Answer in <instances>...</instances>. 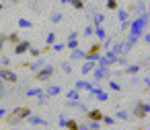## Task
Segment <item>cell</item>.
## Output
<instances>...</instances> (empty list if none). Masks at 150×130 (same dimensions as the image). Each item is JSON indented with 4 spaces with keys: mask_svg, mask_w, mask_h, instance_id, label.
<instances>
[{
    "mask_svg": "<svg viewBox=\"0 0 150 130\" xmlns=\"http://www.w3.org/2000/svg\"><path fill=\"white\" fill-rule=\"evenodd\" d=\"M148 114H150V103H146V101H142V99H136V101L132 103L129 116H134V118H138V120H144Z\"/></svg>",
    "mask_w": 150,
    "mask_h": 130,
    "instance_id": "cell-1",
    "label": "cell"
},
{
    "mask_svg": "<svg viewBox=\"0 0 150 130\" xmlns=\"http://www.w3.org/2000/svg\"><path fill=\"white\" fill-rule=\"evenodd\" d=\"M29 114H33V111H31V107H29V105H21V107H15L6 120H8L13 126H17V124H21V122H23Z\"/></svg>",
    "mask_w": 150,
    "mask_h": 130,
    "instance_id": "cell-2",
    "label": "cell"
},
{
    "mask_svg": "<svg viewBox=\"0 0 150 130\" xmlns=\"http://www.w3.org/2000/svg\"><path fill=\"white\" fill-rule=\"evenodd\" d=\"M54 72H56V68L52 66V64H43L39 70H35V81H41V83H45V81H50L52 76H54Z\"/></svg>",
    "mask_w": 150,
    "mask_h": 130,
    "instance_id": "cell-3",
    "label": "cell"
},
{
    "mask_svg": "<svg viewBox=\"0 0 150 130\" xmlns=\"http://www.w3.org/2000/svg\"><path fill=\"white\" fill-rule=\"evenodd\" d=\"M91 74H93V81H95V83H101V81H109L113 72H111V68H103V66H95Z\"/></svg>",
    "mask_w": 150,
    "mask_h": 130,
    "instance_id": "cell-4",
    "label": "cell"
},
{
    "mask_svg": "<svg viewBox=\"0 0 150 130\" xmlns=\"http://www.w3.org/2000/svg\"><path fill=\"white\" fill-rule=\"evenodd\" d=\"M0 81L2 83H11V85H17L19 83V74L11 68H0Z\"/></svg>",
    "mask_w": 150,
    "mask_h": 130,
    "instance_id": "cell-5",
    "label": "cell"
},
{
    "mask_svg": "<svg viewBox=\"0 0 150 130\" xmlns=\"http://www.w3.org/2000/svg\"><path fill=\"white\" fill-rule=\"evenodd\" d=\"M29 48H31V41H29V39H19V41L15 44L13 52H15L17 56H23V54H27V52H29Z\"/></svg>",
    "mask_w": 150,
    "mask_h": 130,
    "instance_id": "cell-6",
    "label": "cell"
},
{
    "mask_svg": "<svg viewBox=\"0 0 150 130\" xmlns=\"http://www.w3.org/2000/svg\"><path fill=\"white\" fill-rule=\"evenodd\" d=\"M129 15L134 13V17L136 15H140V13H148V9H146V0H138V2H134V4H129V9H125Z\"/></svg>",
    "mask_w": 150,
    "mask_h": 130,
    "instance_id": "cell-7",
    "label": "cell"
},
{
    "mask_svg": "<svg viewBox=\"0 0 150 130\" xmlns=\"http://www.w3.org/2000/svg\"><path fill=\"white\" fill-rule=\"evenodd\" d=\"M43 64H45V58H43V56H39V58H33V62H25L23 66L35 72V70H39V68H41Z\"/></svg>",
    "mask_w": 150,
    "mask_h": 130,
    "instance_id": "cell-8",
    "label": "cell"
},
{
    "mask_svg": "<svg viewBox=\"0 0 150 130\" xmlns=\"http://www.w3.org/2000/svg\"><path fill=\"white\" fill-rule=\"evenodd\" d=\"M25 120H27L31 126H47V124H50L45 118H41V116H35V114H29Z\"/></svg>",
    "mask_w": 150,
    "mask_h": 130,
    "instance_id": "cell-9",
    "label": "cell"
},
{
    "mask_svg": "<svg viewBox=\"0 0 150 130\" xmlns=\"http://www.w3.org/2000/svg\"><path fill=\"white\" fill-rule=\"evenodd\" d=\"M140 70H142V64H125V66H123V74H127V76L138 74Z\"/></svg>",
    "mask_w": 150,
    "mask_h": 130,
    "instance_id": "cell-10",
    "label": "cell"
},
{
    "mask_svg": "<svg viewBox=\"0 0 150 130\" xmlns=\"http://www.w3.org/2000/svg\"><path fill=\"white\" fill-rule=\"evenodd\" d=\"M84 114H86V120H95V122H101V118H103L101 109H86Z\"/></svg>",
    "mask_w": 150,
    "mask_h": 130,
    "instance_id": "cell-11",
    "label": "cell"
},
{
    "mask_svg": "<svg viewBox=\"0 0 150 130\" xmlns=\"http://www.w3.org/2000/svg\"><path fill=\"white\" fill-rule=\"evenodd\" d=\"M82 58H84V50L76 48V50H70V60H68V62H78V60H82Z\"/></svg>",
    "mask_w": 150,
    "mask_h": 130,
    "instance_id": "cell-12",
    "label": "cell"
},
{
    "mask_svg": "<svg viewBox=\"0 0 150 130\" xmlns=\"http://www.w3.org/2000/svg\"><path fill=\"white\" fill-rule=\"evenodd\" d=\"M103 56H105V60H107L109 66H115L117 64V54H113L111 50H103Z\"/></svg>",
    "mask_w": 150,
    "mask_h": 130,
    "instance_id": "cell-13",
    "label": "cell"
},
{
    "mask_svg": "<svg viewBox=\"0 0 150 130\" xmlns=\"http://www.w3.org/2000/svg\"><path fill=\"white\" fill-rule=\"evenodd\" d=\"M95 66H97V62H91V60H82V66H80V72H82V74H91Z\"/></svg>",
    "mask_w": 150,
    "mask_h": 130,
    "instance_id": "cell-14",
    "label": "cell"
},
{
    "mask_svg": "<svg viewBox=\"0 0 150 130\" xmlns=\"http://www.w3.org/2000/svg\"><path fill=\"white\" fill-rule=\"evenodd\" d=\"M60 93H62V87L60 85H47V89H45V95L47 97H56Z\"/></svg>",
    "mask_w": 150,
    "mask_h": 130,
    "instance_id": "cell-15",
    "label": "cell"
},
{
    "mask_svg": "<svg viewBox=\"0 0 150 130\" xmlns=\"http://www.w3.org/2000/svg\"><path fill=\"white\" fill-rule=\"evenodd\" d=\"M93 85H95V83H88V81H76L74 89H78V91H91Z\"/></svg>",
    "mask_w": 150,
    "mask_h": 130,
    "instance_id": "cell-16",
    "label": "cell"
},
{
    "mask_svg": "<svg viewBox=\"0 0 150 130\" xmlns=\"http://www.w3.org/2000/svg\"><path fill=\"white\" fill-rule=\"evenodd\" d=\"M93 35H97V37H99V41H103V39L107 37V29H105L103 25H97V27H95V31H93Z\"/></svg>",
    "mask_w": 150,
    "mask_h": 130,
    "instance_id": "cell-17",
    "label": "cell"
},
{
    "mask_svg": "<svg viewBox=\"0 0 150 130\" xmlns=\"http://www.w3.org/2000/svg\"><path fill=\"white\" fill-rule=\"evenodd\" d=\"M25 95H27V97H39V95H43V89H39V87H29V89H25Z\"/></svg>",
    "mask_w": 150,
    "mask_h": 130,
    "instance_id": "cell-18",
    "label": "cell"
},
{
    "mask_svg": "<svg viewBox=\"0 0 150 130\" xmlns=\"http://www.w3.org/2000/svg\"><path fill=\"white\" fill-rule=\"evenodd\" d=\"M91 19H93V23H91L93 27H97V25H103V23H105V15H101V13H93V17H91Z\"/></svg>",
    "mask_w": 150,
    "mask_h": 130,
    "instance_id": "cell-19",
    "label": "cell"
},
{
    "mask_svg": "<svg viewBox=\"0 0 150 130\" xmlns=\"http://www.w3.org/2000/svg\"><path fill=\"white\" fill-rule=\"evenodd\" d=\"M115 120L127 122V120H132V116H129V111H125V109H117V111H115Z\"/></svg>",
    "mask_w": 150,
    "mask_h": 130,
    "instance_id": "cell-20",
    "label": "cell"
},
{
    "mask_svg": "<svg viewBox=\"0 0 150 130\" xmlns=\"http://www.w3.org/2000/svg\"><path fill=\"white\" fill-rule=\"evenodd\" d=\"M115 11H117V21H119V23H123V21H127V19L132 17L125 9H115Z\"/></svg>",
    "mask_w": 150,
    "mask_h": 130,
    "instance_id": "cell-21",
    "label": "cell"
},
{
    "mask_svg": "<svg viewBox=\"0 0 150 130\" xmlns=\"http://www.w3.org/2000/svg\"><path fill=\"white\" fill-rule=\"evenodd\" d=\"M113 41H115V35H107V37L101 41V52H103V50H109Z\"/></svg>",
    "mask_w": 150,
    "mask_h": 130,
    "instance_id": "cell-22",
    "label": "cell"
},
{
    "mask_svg": "<svg viewBox=\"0 0 150 130\" xmlns=\"http://www.w3.org/2000/svg\"><path fill=\"white\" fill-rule=\"evenodd\" d=\"M66 99H70V101H78V99H80V91H78V89H70V91L66 93Z\"/></svg>",
    "mask_w": 150,
    "mask_h": 130,
    "instance_id": "cell-23",
    "label": "cell"
},
{
    "mask_svg": "<svg viewBox=\"0 0 150 130\" xmlns=\"http://www.w3.org/2000/svg\"><path fill=\"white\" fill-rule=\"evenodd\" d=\"M19 27L21 29H33V23L29 19H25V17H19Z\"/></svg>",
    "mask_w": 150,
    "mask_h": 130,
    "instance_id": "cell-24",
    "label": "cell"
},
{
    "mask_svg": "<svg viewBox=\"0 0 150 130\" xmlns=\"http://www.w3.org/2000/svg\"><path fill=\"white\" fill-rule=\"evenodd\" d=\"M56 41H58V37H56V33H54V31H50V33L45 35V46L50 48V46H54Z\"/></svg>",
    "mask_w": 150,
    "mask_h": 130,
    "instance_id": "cell-25",
    "label": "cell"
},
{
    "mask_svg": "<svg viewBox=\"0 0 150 130\" xmlns=\"http://www.w3.org/2000/svg\"><path fill=\"white\" fill-rule=\"evenodd\" d=\"M115 122H117V120H115L113 116H105V114H103V118H101V124H103V126H113Z\"/></svg>",
    "mask_w": 150,
    "mask_h": 130,
    "instance_id": "cell-26",
    "label": "cell"
},
{
    "mask_svg": "<svg viewBox=\"0 0 150 130\" xmlns=\"http://www.w3.org/2000/svg\"><path fill=\"white\" fill-rule=\"evenodd\" d=\"M84 124H86L91 130H101V126H103L101 122H95V120H84Z\"/></svg>",
    "mask_w": 150,
    "mask_h": 130,
    "instance_id": "cell-27",
    "label": "cell"
},
{
    "mask_svg": "<svg viewBox=\"0 0 150 130\" xmlns=\"http://www.w3.org/2000/svg\"><path fill=\"white\" fill-rule=\"evenodd\" d=\"M76 11H84L86 9V2H84V0H72V2H70Z\"/></svg>",
    "mask_w": 150,
    "mask_h": 130,
    "instance_id": "cell-28",
    "label": "cell"
},
{
    "mask_svg": "<svg viewBox=\"0 0 150 130\" xmlns=\"http://www.w3.org/2000/svg\"><path fill=\"white\" fill-rule=\"evenodd\" d=\"M50 50H52V52H64V50H66V44H62V41H56L54 46H50Z\"/></svg>",
    "mask_w": 150,
    "mask_h": 130,
    "instance_id": "cell-29",
    "label": "cell"
},
{
    "mask_svg": "<svg viewBox=\"0 0 150 130\" xmlns=\"http://www.w3.org/2000/svg\"><path fill=\"white\" fill-rule=\"evenodd\" d=\"M47 101H50V97L45 95V91H43V95L35 97V103H37V105H47Z\"/></svg>",
    "mask_w": 150,
    "mask_h": 130,
    "instance_id": "cell-30",
    "label": "cell"
},
{
    "mask_svg": "<svg viewBox=\"0 0 150 130\" xmlns=\"http://www.w3.org/2000/svg\"><path fill=\"white\" fill-rule=\"evenodd\" d=\"M64 128H66V130H78V122H76V120H66Z\"/></svg>",
    "mask_w": 150,
    "mask_h": 130,
    "instance_id": "cell-31",
    "label": "cell"
},
{
    "mask_svg": "<svg viewBox=\"0 0 150 130\" xmlns=\"http://www.w3.org/2000/svg\"><path fill=\"white\" fill-rule=\"evenodd\" d=\"M11 66V58L4 56V54H0V68H8Z\"/></svg>",
    "mask_w": 150,
    "mask_h": 130,
    "instance_id": "cell-32",
    "label": "cell"
},
{
    "mask_svg": "<svg viewBox=\"0 0 150 130\" xmlns=\"http://www.w3.org/2000/svg\"><path fill=\"white\" fill-rule=\"evenodd\" d=\"M27 54H31L33 58H39V56H43V50H39V48H33V46H31Z\"/></svg>",
    "mask_w": 150,
    "mask_h": 130,
    "instance_id": "cell-33",
    "label": "cell"
},
{
    "mask_svg": "<svg viewBox=\"0 0 150 130\" xmlns=\"http://www.w3.org/2000/svg\"><path fill=\"white\" fill-rule=\"evenodd\" d=\"M125 64H129V62H127V56H125V54H119V56H117V64H115V66H125Z\"/></svg>",
    "mask_w": 150,
    "mask_h": 130,
    "instance_id": "cell-34",
    "label": "cell"
},
{
    "mask_svg": "<svg viewBox=\"0 0 150 130\" xmlns=\"http://www.w3.org/2000/svg\"><path fill=\"white\" fill-rule=\"evenodd\" d=\"M50 19H52V23H62L64 15H62V13H52V17H50Z\"/></svg>",
    "mask_w": 150,
    "mask_h": 130,
    "instance_id": "cell-35",
    "label": "cell"
},
{
    "mask_svg": "<svg viewBox=\"0 0 150 130\" xmlns=\"http://www.w3.org/2000/svg\"><path fill=\"white\" fill-rule=\"evenodd\" d=\"M6 41H8V44H13V46H15V44H17V41H19V33H8V35H6Z\"/></svg>",
    "mask_w": 150,
    "mask_h": 130,
    "instance_id": "cell-36",
    "label": "cell"
},
{
    "mask_svg": "<svg viewBox=\"0 0 150 130\" xmlns=\"http://www.w3.org/2000/svg\"><path fill=\"white\" fill-rule=\"evenodd\" d=\"M66 48L68 50H76L78 48V39H66Z\"/></svg>",
    "mask_w": 150,
    "mask_h": 130,
    "instance_id": "cell-37",
    "label": "cell"
},
{
    "mask_svg": "<svg viewBox=\"0 0 150 130\" xmlns=\"http://www.w3.org/2000/svg\"><path fill=\"white\" fill-rule=\"evenodd\" d=\"M109 89L119 93V91H121V85H119V81H109Z\"/></svg>",
    "mask_w": 150,
    "mask_h": 130,
    "instance_id": "cell-38",
    "label": "cell"
},
{
    "mask_svg": "<svg viewBox=\"0 0 150 130\" xmlns=\"http://www.w3.org/2000/svg\"><path fill=\"white\" fill-rule=\"evenodd\" d=\"M62 70L66 72V74H72V64L66 60V62H62Z\"/></svg>",
    "mask_w": 150,
    "mask_h": 130,
    "instance_id": "cell-39",
    "label": "cell"
},
{
    "mask_svg": "<svg viewBox=\"0 0 150 130\" xmlns=\"http://www.w3.org/2000/svg\"><path fill=\"white\" fill-rule=\"evenodd\" d=\"M88 52H95V54H101V41H97V44H93V46L88 48Z\"/></svg>",
    "mask_w": 150,
    "mask_h": 130,
    "instance_id": "cell-40",
    "label": "cell"
},
{
    "mask_svg": "<svg viewBox=\"0 0 150 130\" xmlns=\"http://www.w3.org/2000/svg\"><path fill=\"white\" fill-rule=\"evenodd\" d=\"M115 9H119L117 0H107V11H115Z\"/></svg>",
    "mask_w": 150,
    "mask_h": 130,
    "instance_id": "cell-41",
    "label": "cell"
},
{
    "mask_svg": "<svg viewBox=\"0 0 150 130\" xmlns=\"http://www.w3.org/2000/svg\"><path fill=\"white\" fill-rule=\"evenodd\" d=\"M66 114H58V124H60V128H64V124H66Z\"/></svg>",
    "mask_w": 150,
    "mask_h": 130,
    "instance_id": "cell-42",
    "label": "cell"
},
{
    "mask_svg": "<svg viewBox=\"0 0 150 130\" xmlns=\"http://www.w3.org/2000/svg\"><path fill=\"white\" fill-rule=\"evenodd\" d=\"M93 31H95V27H93V25H86V27H84V37L93 35Z\"/></svg>",
    "mask_w": 150,
    "mask_h": 130,
    "instance_id": "cell-43",
    "label": "cell"
},
{
    "mask_svg": "<svg viewBox=\"0 0 150 130\" xmlns=\"http://www.w3.org/2000/svg\"><path fill=\"white\" fill-rule=\"evenodd\" d=\"M119 29H121V31H127V29H129V19L123 21V23H119Z\"/></svg>",
    "mask_w": 150,
    "mask_h": 130,
    "instance_id": "cell-44",
    "label": "cell"
},
{
    "mask_svg": "<svg viewBox=\"0 0 150 130\" xmlns=\"http://www.w3.org/2000/svg\"><path fill=\"white\" fill-rule=\"evenodd\" d=\"M142 79H138V74H132V79H129V85H138Z\"/></svg>",
    "mask_w": 150,
    "mask_h": 130,
    "instance_id": "cell-45",
    "label": "cell"
},
{
    "mask_svg": "<svg viewBox=\"0 0 150 130\" xmlns=\"http://www.w3.org/2000/svg\"><path fill=\"white\" fill-rule=\"evenodd\" d=\"M68 39H78V31H68Z\"/></svg>",
    "mask_w": 150,
    "mask_h": 130,
    "instance_id": "cell-46",
    "label": "cell"
},
{
    "mask_svg": "<svg viewBox=\"0 0 150 130\" xmlns=\"http://www.w3.org/2000/svg\"><path fill=\"white\" fill-rule=\"evenodd\" d=\"M140 83H144V85H146V87H150V76H144V79H142V81H140Z\"/></svg>",
    "mask_w": 150,
    "mask_h": 130,
    "instance_id": "cell-47",
    "label": "cell"
},
{
    "mask_svg": "<svg viewBox=\"0 0 150 130\" xmlns=\"http://www.w3.org/2000/svg\"><path fill=\"white\" fill-rule=\"evenodd\" d=\"M6 114H8V111H6V109H4V107H0V120H2V118H4V116H6Z\"/></svg>",
    "mask_w": 150,
    "mask_h": 130,
    "instance_id": "cell-48",
    "label": "cell"
},
{
    "mask_svg": "<svg viewBox=\"0 0 150 130\" xmlns=\"http://www.w3.org/2000/svg\"><path fill=\"white\" fill-rule=\"evenodd\" d=\"M78 130H91V128H88L86 124H78Z\"/></svg>",
    "mask_w": 150,
    "mask_h": 130,
    "instance_id": "cell-49",
    "label": "cell"
},
{
    "mask_svg": "<svg viewBox=\"0 0 150 130\" xmlns=\"http://www.w3.org/2000/svg\"><path fill=\"white\" fill-rule=\"evenodd\" d=\"M0 44H6V35L4 33H0Z\"/></svg>",
    "mask_w": 150,
    "mask_h": 130,
    "instance_id": "cell-50",
    "label": "cell"
},
{
    "mask_svg": "<svg viewBox=\"0 0 150 130\" xmlns=\"http://www.w3.org/2000/svg\"><path fill=\"white\" fill-rule=\"evenodd\" d=\"M72 0H60V4H70Z\"/></svg>",
    "mask_w": 150,
    "mask_h": 130,
    "instance_id": "cell-51",
    "label": "cell"
},
{
    "mask_svg": "<svg viewBox=\"0 0 150 130\" xmlns=\"http://www.w3.org/2000/svg\"><path fill=\"white\" fill-rule=\"evenodd\" d=\"M2 50H4V44H0V54H2Z\"/></svg>",
    "mask_w": 150,
    "mask_h": 130,
    "instance_id": "cell-52",
    "label": "cell"
},
{
    "mask_svg": "<svg viewBox=\"0 0 150 130\" xmlns=\"http://www.w3.org/2000/svg\"><path fill=\"white\" fill-rule=\"evenodd\" d=\"M2 9H4V4H2V2H0V13H2Z\"/></svg>",
    "mask_w": 150,
    "mask_h": 130,
    "instance_id": "cell-53",
    "label": "cell"
},
{
    "mask_svg": "<svg viewBox=\"0 0 150 130\" xmlns=\"http://www.w3.org/2000/svg\"><path fill=\"white\" fill-rule=\"evenodd\" d=\"M62 130H66V128H62Z\"/></svg>",
    "mask_w": 150,
    "mask_h": 130,
    "instance_id": "cell-54",
    "label": "cell"
}]
</instances>
